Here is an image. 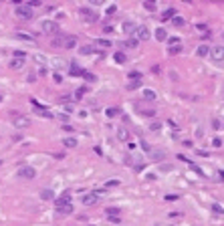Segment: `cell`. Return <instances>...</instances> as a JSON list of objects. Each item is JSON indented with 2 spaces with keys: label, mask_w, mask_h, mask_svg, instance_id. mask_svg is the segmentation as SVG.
Segmentation results:
<instances>
[{
  "label": "cell",
  "mask_w": 224,
  "mask_h": 226,
  "mask_svg": "<svg viewBox=\"0 0 224 226\" xmlns=\"http://www.w3.org/2000/svg\"><path fill=\"white\" fill-rule=\"evenodd\" d=\"M156 39L160 40V43H164V40H168V33L164 29H158L156 30Z\"/></svg>",
  "instance_id": "cell-16"
},
{
  "label": "cell",
  "mask_w": 224,
  "mask_h": 226,
  "mask_svg": "<svg viewBox=\"0 0 224 226\" xmlns=\"http://www.w3.org/2000/svg\"><path fill=\"white\" fill-rule=\"evenodd\" d=\"M40 198H43V200H53L55 194H53V190H43V192H40Z\"/></svg>",
  "instance_id": "cell-21"
},
{
  "label": "cell",
  "mask_w": 224,
  "mask_h": 226,
  "mask_svg": "<svg viewBox=\"0 0 224 226\" xmlns=\"http://www.w3.org/2000/svg\"><path fill=\"white\" fill-rule=\"evenodd\" d=\"M57 210H59V214H71V212H73V206H71V204H65V206H59Z\"/></svg>",
  "instance_id": "cell-18"
},
{
  "label": "cell",
  "mask_w": 224,
  "mask_h": 226,
  "mask_svg": "<svg viewBox=\"0 0 224 226\" xmlns=\"http://www.w3.org/2000/svg\"><path fill=\"white\" fill-rule=\"evenodd\" d=\"M30 105H32L34 109L39 111V115H40V117H49V119H53V113H51L49 109H44V107H40L36 101H32V99H30Z\"/></svg>",
  "instance_id": "cell-10"
},
{
  "label": "cell",
  "mask_w": 224,
  "mask_h": 226,
  "mask_svg": "<svg viewBox=\"0 0 224 226\" xmlns=\"http://www.w3.org/2000/svg\"><path fill=\"white\" fill-rule=\"evenodd\" d=\"M212 210H214V212H218V214H222V206H220V204H212Z\"/></svg>",
  "instance_id": "cell-38"
},
{
  "label": "cell",
  "mask_w": 224,
  "mask_h": 226,
  "mask_svg": "<svg viewBox=\"0 0 224 226\" xmlns=\"http://www.w3.org/2000/svg\"><path fill=\"white\" fill-rule=\"evenodd\" d=\"M198 55H200V57H206V55H210V47H206V44H200V47H198Z\"/></svg>",
  "instance_id": "cell-22"
},
{
  "label": "cell",
  "mask_w": 224,
  "mask_h": 226,
  "mask_svg": "<svg viewBox=\"0 0 224 226\" xmlns=\"http://www.w3.org/2000/svg\"><path fill=\"white\" fill-rule=\"evenodd\" d=\"M139 85H141V81H139V79H133L131 83H127V89H129V91H133V89H137Z\"/></svg>",
  "instance_id": "cell-27"
},
{
  "label": "cell",
  "mask_w": 224,
  "mask_h": 226,
  "mask_svg": "<svg viewBox=\"0 0 224 226\" xmlns=\"http://www.w3.org/2000/svg\"><path fill=\"white\" fill-rule=\"evenodd\" d=\"M34 176H36V170L30 168V166H22V168H18V172H16V178H25V180H32Z\"/></svg>",
  "instance_id": "cell-3"
},
{
  "label": "cell",
  "mask_w": 224,
  "mask_h": 226,
  "mask_svg": "<svg viewBox=\"0 0 224 226\" xmlns=\"http://www.w3.org/2000/svg\"><path fill=\"white\" fill-rule=\"evenodd\" d=\"M150 155H151V159H156V162H164L168 154L164 151V149H151V151H150Z\"/></svg>",
  "instance_id": "cell-11"
},
{
  "label": "cell",
  "mask_w": 224,
  "mask_h": 226,
  "mask_svg": "<svg viewBox=\"0 0 224 226\" xmlns=\"http://www.w3.org/2000/svg\"><path fill=\"white\" fill-rule=\"evenodd\" d=\"M63 39H53V47H63Z\"/></svg>",
  "instance_id": "cell-37"
},
{
  "label": "cell",
  "mask_w": 224,
  "mask_h": 226,
  "mask_svg": "<svg viewBox=\"0 0 224 226\" xmlns=\"http://www.w3.org/2000/svg\"><path fill=\"white\" fill-rule=\"evenodd\" d=\"M81 77L87 79V81H97V77H95L93 73H89V71H83V73H81Z\"/></svg>",
  "instance_id": "cell-26"
},
{
  "label": "cell",
  "mask_w": 224,
  "mask_h": 226,
  "mask_svg": "<svg viewBox=\"0 0 224 226\" xmlns=\"http://www.w3.org/2000/svg\"><path fill=\"white\" fill-rule=\"evenodd\" d=\"M99 47H111V40H105V39H97Z\"/></svg>",
  "instance_id": "cell-32"
},
{
  "label": "cell",
  "mask_w": 224,
  "mask_h": 226,
  "mask_svg": "<svg viewBox=\"0 0 224 226\" xmlns=\"http://www.w3.org/2000/svg\"><path fill=\"white\" fill-rule=\"evenodd\" d=\"M63 144L67 145V147H77V140H75V137H67Z\"/></svg>",
  "instance_id": "cell-28"
},
{
  "label": "cell",
  "mask_w": 224,
  "mask_h": 226,
  "mask_svg": "<svg viewBox=\"0 0 224 226\" xmlns=\"http://www.w3.org/2000/svg\"><path fill=\"white\" fill-rule=\"evenodd\" d=\"M172 22H174L176 26H182V24H184V18H180V16H176V18H172Z\"/></svg>",
  "instance_id": "cell-35"
},
{
  "label": "cell",
  "mask_w": 224,
  "mask_h": 226,
  "mask_svg": "<svg viewBox=\"0 0 224 226\" xmlns=\"http://www.w3.org/2000/svg\"><path fill=\"white\" fill-rule=\"evenodd\" d=\"M160 127H161V123H160V121H154V123L150 125V131H154V133H158V131H160Z\"/></svg>",
  "instance_id": "cell-30"
},
{
  "label": "cell",
  "mask_w": 224,
  "mask_h": 226,
  "mask_svg": "<svg viewBox=\"0 0 224 226\" xmlns=\"http://www.w3.org/2000/svg\"><path fill=\"white\" fill-rule=\"evenodd\" d=\"M105 115H107V117H117V115H119V109H117V107H107Z\"/></svg>",
  "instance_id": "cell-23"
},
{
  "label": "cell",
  "mask_w": 224,
  "mask_h": 226,
  "mask_svg": "<svg viewBox=\"0 0 224 226\" xmlns=\"http://www.w3.org/2000/svg\"><path fill=\"white\" fill-rule=\"evenodd\" d=\"M0 166H2V159H0Z\"/></svg>",
  "instance_id": "cell-48"
},
{
  "label": "cell",
  "mask_w": 224,
  "mask_h": 226,
  "mask_svg": "<svg viewBox=\"0 0 224 226\" xmlns=\"http://www.w3.org/2000/svg\"><path fill=\"white\" fill-rule=\"evenodd\" d=\"M75 95H77V97H81V95H85V89H77V91H75Z\"/></svg>",
  "instance_id": "cell-43"
},
{
  "label": "cell",
  "mask_w": 224,
  "mask_h": 226,
  "mask_svg": "<svg viewBox=\"0 0 224 226\" xmlns=\"http://www.w3.org/2000/svg\"><path fill=\"white\" fill-rule=\"evenodd\" d=\"M143 8H147V10H156V2H143Z\"/></svg>",
  "instance_id": "cell-34"
},
{
  "label": "cell",
  "mask_w": 224,
  "mask_h": 226,
  "mask_svg": "<svg viewBox=\"0 0 224 226\" xmlns=\"http://www.w3.org/2000/svg\"><path fill=\"white\" fill-rule=\"evenodd\" d=\"M107 216H109V218L119 216V208H107Z\"/></svg>",
  "instance_id": "cell-31"
},
{
  "label": "cell",
  "mask_w": 224,
  "mask_h": 226,
  "mask_svg": "<svg viewBox=\"0 0 224 226\" xmlns=\"http://www.w3.org/2000/svg\"><path fill=\"white\" fill-rule=\"evenodd\" d=\"M79 14L83 16V18L87 20V22H95V20L99 18V16L95 14V12H91V10H89V8H79Z\"/></svg>",
  "instance_id": "cell-8"
},
{
  "label": "cell",
  "mask_w": 224,
  "mask_h": 226,
  "mask_svg": "<svg viewBox=\"0 0 224 226\" xmlns=\"http://www.w3.org/2000/svg\"><path fill=\"white\" fill-rule=\"evenodd\" d=\"M99 200V192H91V194H85L83 198H81V202L85 204V206H91V204H95Z\"/></svg>",
  "instance_id": "cell-9"
},
{
  "label": "cell",
  "mask_w": 224,
  "mask_h": 226,
  "mask_svg": "<svg viewBox=\"0 0 224 226\" xmlns=\"http://www.w3.org/2000/svg\"><path fill=\"white\" fill-rule=\"evenodd\" d=\"M81 73H83V71H81V69H77L75 65L71 67V75H81Z\"/></svg>",
  "instance_id": "cell-40"
},
{
  "label": "cell",
  "mask_w": 224,
  "mask_h": 226,
  "mask_svg": "<svg viewBox=\"0 0 224 226\" xmlns=\"http://www.w3.org/2000/svg\"><path fill=\"white\" fill-rule=\"evenodd\" d=\"M166 200H178V196H176V194H168Z\"/></svg>",
  "instance_id": "cell-44"
},
{
  "label": "cell",
  "mask_w": 224,
  "mask_h": 226,
  "mask_svg": "<svg viewBox=\"0 0 224 226\" xmlns=\"http://www.w3.org/2000/svg\"><path fill=\"white\" fill-rule=\"evenodd\" d=\"M69 200H71V196H69V194H65V196L57 198V208H59V206H65V204H69Z\"/></svg>",
  "instance_id": "cell-20"
},
{
  "label": "cell",
  "mask_w": 224,
  "mask_h": 226,
  "mask_svg": "<svg viewBox=\"0 0 224 226\" xmlns=\"http://www.w3.org/2000/svg\"><path fill=\"white\" fill-rule=\"evenodd\" d=\"M174 16H176V10H174V8H168V10H164V12H161L160 18H161V20H170V18H174Z\"/></svg>",
  "instance_id": "cell-14"
},
{
  "label": "cell",
  "mask_w": 224,
  "mask_h": 226,
  "mask_svg": "<svg viewBox=\"0 0 224 226\" xmlns=\"http://www.w3.org/2000/svg\"><path fill=\"white\" fill-rule=\"evenodd\" d=\"M10 67H12V69H16V71H18V69H22V67H25V59H12V61H10Z\"/></svg>",
  "instance_id": "cell-13"
},
{
  "label": "cell",
  "mask_w": 224,
  "mask_h": 226,
  "mask_svg": "<svg viewBox=\"0 0 224 226\" xmlns=\"http://www.w3.org/2000/svg\"><path fill=\"white\" fill-rule=\"evenodd\" d=\"M14 14L18 16V18H22V20H30L34 16V12H32V8H28L26 4H16Z\"/></svg>",
  "instance_id": "cell-1"
},
{
  "label": "cell",
  "mask_w": 224,
  "mask_h": 226,
  "mask_svg": "<svg viewBox=\"0 0 224 226\" xmlns=\"http://www.w3.org/2000/svg\"><path fill=\"white\" fill-rule=\"evenodd\" d=\"M51 63H53V67H55V69H63V67H65V61H63V59H59V57L51 59Z\"/></svg>",
  "instance_id": "cell-19"
},
{
  "label": "cell",
  "mask_w": 224,
  "mask_h": 226,
  "mask_svg": "<svg viewBox=\"0 0 224 226\" xmlns=\"http://www.w3.org/2000/svg\"><path fill=\"white\" fill-rule=\"evenodd\" d=\"M135 24L131 22V20H125V22H123V30H125V33H135Z\"/></svg>",
  "instance_id": "cell-17"
},
{
  "label": "cell",
  "mask_w": 224,
  "mask_h": 226,
  "mask_svg": "<svg viewBox=\"0 0 224 226\" xmlns=\"http://www.w3.org/2000/svg\"><path fill=\"white\" fill-rule=\"evenodd\" d=\"M16 39H18V40H26V43H34L32 36H28V34H22V33H16Z\"/></svg>",
  "instance_id": "cell-25"
},
{
  "label": "cell",
  "mask_w": 224,
  "mask_h": 226,
  "mask_svg": "<svg viewBox=\"0 0 224 226\" xmlns=\"http://www.w3.org/2000/svg\"><path fill=\"white\" fill-rule=\"evenodd\" d=\"M123 47L125 48H135L137 47V39H127L125 43H123Z\"/></svg>",
  "instance_id": "cell-24"
},
{
  "label": "cell",
  "mask_w": 224,
  "mask_h": 226,
  "mask_svg": "<svg viewBox=\"0 0 224 226\" xmlns=\"http://www.w3.org/2000/svg\"><path fill=\"white\" fill-rule=\"evenodd\" d=\"M135 36H137V40H147V39H150V29H147L146 24L137 26V29H135Z\"/></svg>",
  "instance_id": "cell-7"
},
{
  "label": "cell",
  "mask_w": 224,
  "mask_h": 226,
  "mask_svg": "<svg viewBox=\"0 0 224 226\" xmlns=\"http://www.w3.org/2000/svg\"><path fill=\"white\" fill-rule=\"evenodd\" d=\"M12 123H14V127L16 129H25V127H28L30 125V119L28 117H25L22 113H12Z\"/></svg>",
  "instance_id": "cell-2"
},
{
  "label": "cell",
  "mask_w": 224,
  "mask_h": 226,
  "mask_svg": "<svg viewBox=\"0 0 224 226\" xmlns=\"http://www.w3.org/2000/svg\"><path fill=\"white\" fill-rule=\"evenodd\" d=\"M141 115H147V117H154V115H156V111H154V109H146V111H141Z\"/></svg>",
  "instance_id": "cell-36"
},
{
  "label": "cell",
  "mask_w": 224,
  "mask_h": 226,
  "mask_svg": "<svg viewBox=\"0 0 224 226\" xmlns=\"http://www.w3.org/2000/svg\"><path fill=\"white\" fill-rule=\"evenodd\" d=\"M210 59L214 63H222L224 61V47H212L210 48Z\"/></svg>",
  "instance_id": "cell-5"
},
{
  "label": "cell",
  "mask_w": 224,
  "mask_h": 226,
  "mask_svg": "<svg viewBox=\"0 0 224 226\" xmlns=\"http://www.w3.org/2000/svg\"><path fill=\"white\" fill-rule=\"evenodd\" d=\"M156 91H154V89H143V99H147V101H154V99H156Z\"/></svg>",
  "instance_id": "cell-15"
},
{
  "label": "cell",
  "mask_w": 224,
  "mask_h": 226,
  "mask_svg": "<svg viewBox=\"0 0 224 226\" xmlns=\"http://www.w3.org/2000/svg\"><path fill=\"white\" fill-rule=\"evenodd\" d=\"M212 145H214V147H220V145H222V141H220V140H218V137H216V140H214V141H212Z\"/></svg>",
  "instance_id": "cell-42"
},
{
  "label": "cell",
  "mask_w": 224,
  "mask_h": 226,
  "mask_svg": "<svg viewBox=\"0 0 224 226\" xmlns=\"http://www.w3.org/2000/svg\"><path fill=\"white\" fill-rule=\"evenodd\" d=\"M81 55H91V47H83L81 48Z\"/></svg>",
  "instance_id": "cell-41"
},
{
  "label": "cell",
  "mask_w": 224,
  "mask_h": 226,
  "mask_svg": "<svg viewBox=\"0 0 224 226\" xmlns=\"http://www.w3.org/2000/svg\"><path fill=\"white\" fill-rule=\"evenodd\" d=\"M212 125H214L216 129H220V121H218V119H214V121H212Z\"/></svg>",
  "instance_id": "cell-46"
},
{
  "label": "cell",
  "mask_w": 224,
  "mask_h": 226,
  "mask_svg": "<svg viewBox=\"0 0 224 226\" xmlns=\"http://www.w3.org/2000/svg\"><path fill=\"white\" fill-rule=\"evenodd\" d=\"M61 81H63V77H61V75L57 73V75H55V83H61Z\"/></svg>",
  "instance_id": "cell-45"
},
{
  "label": "cell",
  "mask_w": 224,
  "mask_h": 226,
  "mask_svg": "<svg viewBox=\"0 0 224 226\" xmlns=\"http://www.w3.org/2000/svg\"><path fill=\"white\" fill-rule=\"evenodd\" d=\"M0 101H2V95H0Z\"/></svg>",
  "instance_id": "cell-47"
},
{
  "label": "cell",
  "mask_w": 224,
  "mask_h": 226,
  "mask_svg": "<svg viewBox=\"0 0 224 226\" xmlns=\"http://www.w3.org/2000/svg\"><path fill=\"white\" fill-rule=\"evenodd\" d=\"M178 53H182V47H180V44H178V47L174 44V47L170 48V55H178Z\"/></svg>",
  "instance_id": "cell-33"
},
{
  "label": "cell",
  "mask_w": 224,
  "mask_h": 226,
  "mask_svg": "<svg viewBox=\"0 0 224 226\" xmlns=\"http://www.w3.org/2000/svg\"><path fill=\"white\" fill-rule=\"evenodd\" d=\"M117 140L127 141V140H129V131H127L125 127H119V129H117Z\"/></svg>",
  "instance_id": "cell-12"
},
{
  "label": "cell",
  "mask_w": 224,
  "mask_h": 226,
  "mask_svg": "<svg viewBox=\"0 0 224 226\" xmlns=\"http://www.w3.org/2000/svg\"><path fill=\"white\" fill-rule=\"evenodd\" d=\"M40 29H43V33L55 34V33H59V24L55 22V20H43V22H40Z\"/></svg>",
  "instance_id": "cell-4"
},
{
  "label": "cell",
  "mask_w": 224,
  "mask_h": 226,
  "mask_svg": "<svg viewBox=\"0 0 224 226\" xmlns=\"http://www.w3.org/2000/svg\"><path fill=\"white\" fill-rule=\"evenodd\" d=\"M113 59H115L117 63H121V65H123V63L127 61V57H125V55H123V53H115V55H113Z\"/></svg>",
  "instance_id": "cell-29"
},
{
  "label": "cell",
  "mask_w": 224,
  "mask_h": 226,
  "mask_svg": "<svg viewBox=\"0 0 224 226\" xmlns=\"http://www.w3.org/2000/svg\"><path fill=\"white\" fill-rule=\"evenodd\" d=\"M26 6H28V8H32V6H40V0H30Z\"/></svg>",
  "instance_id": "cell-39"
},
{
  "label": "cell",
  "mask_w": 224,
  "mask_h": 226,
  "mask_svg": "<svg viewBox=\"0 0 224 226\" xmlns=\"http://www.w3.org/2000/svg\"><path fill=\"white\" fill-rule=\"evenodd\" d=\"M63 48H67V51H73V48H77V36H73V34H67L63 39Z\"/></svg>",
  "instance_id": "cell-6"
}]
</instances>
